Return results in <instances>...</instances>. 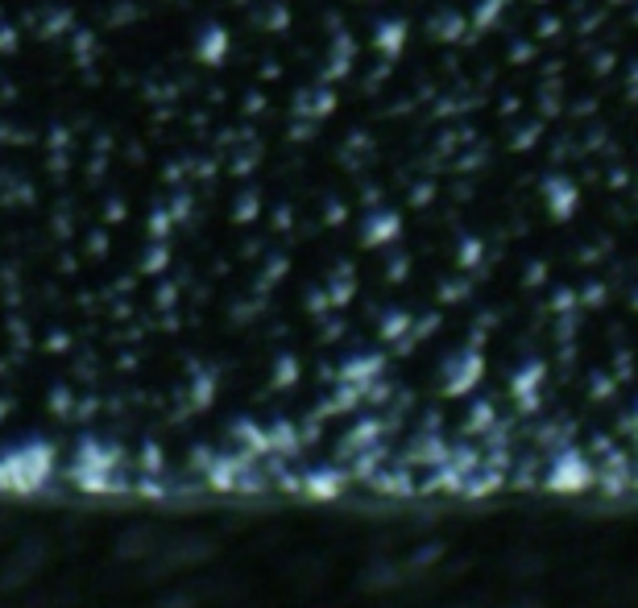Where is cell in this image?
<instances>
[{"instance_id":"cell-1","label":"cell","mask_w":638,"mask_h":608,"mask_svg":"<svg viewBox=\"0 0 638 608\" xmlns=\"http://www.w3.org/2000/svg\"><path fill=\"white\" fill-rule=\"evenodd\" d=\"M212 555H216V542L207 534H195V530L191 534H162L158 551L145 558L141 572L150 579H174V575L191 572V567H204Z\"/></svg>"},{"instance_id":"cell-3","label":"cell","mask_w":638,"mask_h":608,"mask_svg":"<svg viewBox=\"0 0 638 608\" xmlns=\"http://www.w3.org/2000/svg\"><path fill=\"white\" fill-rule=\"evenodd\" d=\"M158 542H162V530L129 525L121 539H117V558H121V563H133V567H145V558L158 551Z\"/></svg>"},{"instance_id":"cell-2","label":"cell","mask_w":638,"mask_h":608,"mask_svg":"<svg viewBox=\"0 0 638 608\" xmlns=\"http://www.w3.org/2000/svg\"><path fill=\"white\" fill-rule=\"evenodd\" d=\"M51 558V546L42 539H25L18 542L9 555L0 558V591H13V588H25Z\"/></svg>"},{"instance_id":"cell-6","label":"cell","mask_w":638,"mask_h":608,"mask_svg":"<svg viewBox=\"0 0 638 608\" xmlns=\"http://www.w3.org/2000/svg\"><path fill=\"white\" fill-rule=\"evenodd\" d=\"M506 608H548V605H543L539 596H518V600H510Z\"/></svg>"},{"instance_id":"cell-4","label":"cell","mask_w":638,"mask_h":608,"mask_svg":"<svg viewBox=\"0 0 638 608\" xmlns=\"http://www.w3.org/2000/svg\"><path fill=\"white\" fill-rule=\"evenodd\" d=\"M506 572H515V579H531V575L548 572V551H536V546H522L518 551V563L510 558Z\"/></svg>"},{"instance_id":"cell-5","label":"cell","mask_w":638,"mask_h":608,"mask_svg":"<svg viewBox=\"0 0 638 608\" xmlns=\"http://www.w3.org/2000/svg\"><path fill=\"white\" fill-rule=\"evenodd\" d=\"M618 600L626 608H638V575H630L626 584H618Z\"/></svg>"}]
</instances>
